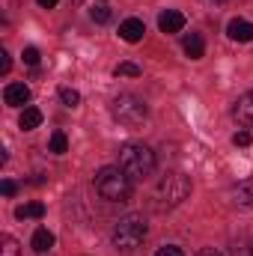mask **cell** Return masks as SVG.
Here are the masks:
<instances>
[{
    "label": "cell",
    "mask_w": 253,
    "mask_h": 256,
    "mask_svg": "<svg viewBox=\"0 0 253 256\" xmlns=\"http://www.w3.org/2000/svg\"><path fill=\"white\" fill-rule=\"evenodd\" d=\"M250 131H248V128H244V131H236V134H232V143H236V146H242V149H244V146H250Z\"/></svg>",
    "instance_id": "cell-21"
},
{
    "label": "cell",
    "mask_w": 253,
    "mask_h": 256,
    "mask_svg": "<svg viewBox=\"0 0 253 256\" xmlns=\"http://www.w3.org/2000/svg\"><path fill=\"white\" fill-rule=\"evenodd\" d=\"M155 256H185V254H182L179 248H173V244H167V248H161V250H158Z\"/></svg>",
    "instance_id": "cell-24"
},
{
    "label": "cell",
    "mask_w": 253,
    "mask_h": 256,
    "mask_svg": "<svg viewBox=\"0 0 253 256\" xmlns=\"http://www.w3.org/2000/svg\"><path fill=\"white\" fill-rule=\"evenodd\" d=\"M60 102H63L66 108H78V104H80V92L72 90V86H63V90H60Z\"/></svg>",
    "instance_id": "cell-18"
},
{
    "label": "cell",
    "mask_w": 253,
    "mask_h": 256,
    "mask_svg": "<svg viewBox=\"0 0 253 256\" xmlns=\"http://www.w3.org/2000/svg\"><path fill=\"white\" fill-rule=\"evenodd\" d=\"M18 126L24 128V131L39 128V126H42V110H39V108H24V114L18 116Z\"/></svg>",
    "instance_id": "cell-13"
},
{
    "label": "cell",
    "mask_w": 253,
    "mask_h": 256,
    "mask_svg": "<svg viewBox=\"0 0 253 256\" xmlns=\"http://www.w3.org/2000/svg\"><path fill=\"white\" fill-rule=\"evenodd\" d=\"M0 191H3V196H15V194H18V185H15L12 179H3V182H0Z\"/></svg>",
    "instance_id": "cell-23"
},
{
    "label": "cell",
    "mask_w": 253,
    "mask_h": 256,
    "mask_svg": "<svg viewBox=\"0 0 253 256\" xmlns=\"http://www.w3.org/2000/svg\"><path fill=\"white\" fill-rule=\"evenodd\" d=\"M48 149H51L54 155H63V152H68V137H66L63 131H54V134H51V143H48Z\"/></svg>",
    "instance_id": "cell-16"
},
{
    "label": "cell",
    "mask_w": 253,
    "mask_h": 256,
    "mask_svg": "<svg viewBox=\"0 0 253 256\" xmlns=\"http://www.w3.org/2000/svg\"><path fill=\"white\" fill-rule=\"evenodd\" d=\"M96 191L98 196L110 200V202H126L131 196V176L116 164V167H102L96 173Z\"/></svg>",
    "instance_id": "cell-1"
},
{
    "label": "cell",
    "mask_w": 253,
    "mask_h": 256,
    "mask_svg": "<svg viewBox=\"0 0 253 256\" xmlns=\"http://www.w3.org/2000/svg\"><path fill=\"white\" fill-rule=\"evenodd\" d=\"M236 202L253 208V182H242V185L236 188Z\"/></svg>",
    "instance_id": "cell-15"
},
{
    "label": "cell",
    "mask_w": 253,
    "mask_h": 256,
    "mask_svg": "<svg viewBox=\"0 0 253 256\" xmlns=\"http://www.w3.org/2000/svg\"><path fill=\"white\" fill-rule=\"evenodd\" d=\"M42 214H45V206L42 202H24V206L15 208V218L18 220H24V218H42Z\"/></svg>",
    "instance_id": "cell-14"
},
{
    "label": "cell",
    "mask_w": 253,
    "mask_h": 256,
    "mask_svg": "<svg viewBox=\"0 0 253 256\" xmlns=\"http://www.w3.org/2000/svg\"><path fill=\"white\" fill-rule=\"evenodd\" d=\"M3 102L9 104V108H21V104H27L30 102V86L27 84H6L3 86Z\"/></svg>",
    "instance_id": "cell-6"
},
{
    "label": "cell",
    "mask_w": 253,
    "mask_h": 256,
    "mask_svg": "<svg viewBox=\"0 0 253 256\" xmlns=\"http://www.w3.org/2000/svg\"><path fill=\"white\" fill-rule=\"evenodd\" d=\"M143 33H146V24L140 21V18H126L122 24H120V39L122 42H140L143 39Z\"/></svg>",
    "instance_id": "cell-8"
},
{
    "label": "cell",
    "mask_w": 253,
    "mask_h": 256,
    "mask_svg": "<svg viewBox=\"0 0 253 256\" xmlns=\"http://www.w3.org/2000/svg\"><path fill=\"white\" fill-rule=\"evenodd\" d=\"M120 167L126 170L131 179L152 176V170H155V152L146 143H126L120 149Z\"/></svg>",
    "instance_id": "cell-2"
},
{
    "label": "cell",
    "mask_w": 253,
    "mask_h": 256,
    "mask_svg": "<svg viewBox=\"0 0 253 256\" xmlns=\"http://www.w3.org/2000/svg\"><path fill=\"white\" fill-rule=\"evenodd\" d=\"M158 27H161V33H179L185 27V15L176 12V9H167V12L158 15Z\"/></svg>",
    "instance_id": "cell-10"
},
{
    "label": "cell",
    "mask_w": 253,
    "mask_h": 256,
    "mask_svg": "<svg viewBox=\"0 0 253 256\" xmlns=\"http://www.w3.org/2000/svg\"><path fill=\"white\" fill-rule=\"evenodd\" d=\"M114 74H116V78H140V66L137 63H120L114 68Z\"/></svg>",
    "instance_id": "cell-19"
},
{
    "label": "cell",
    "mask_w": 253,
    "mask_h": 256,
    "mask_svg": "<svg viewBox=\"0 0 253 256\" xmlns=\"http://www.w3.org/2000/svg\"><path fill=\"white\" fill-rule=\"evenodd\" d=\"M182 48H185V54H188L190 60H200V57L206 54V42H202V36H200V33H190V36H185Z\"/></svg>",
    "instance_id": "cell-12"
},
{
    "label": "cell",
    "mask_w": 253,
    "mask_h": 256,
    "mask_svg": "<svg viewBox=\"0 0 253 256\" xmlns=\"http://www.w3.org/2000/svg\"><path fill=\"white\" fill-rule=\"evenodd\" d=\"M9 66H12V60H9V54H6V51H0V72L6 74V72H9Z\"/></svg>",
    "instance_id": "cell-25"
},
{
    "label": "cell",
    "mask_w": 253,
    "mask_h": 256,
    "mask_svg": "<svg viewBox=\"0 0 253 256\" xmlns=\"http://www.w3.org/2000/svg\"><path fill=\"white\" fill-rule=\"evenodd\" d=\"M90 18H92L96 24H108V21H110V9H108L104 3H96V6L90 9Z\"/></svg>",
    "instance_id": "cell-17"
},
{
    "label": "cell",
    "mask_w": 253,
    "mask_h": 256,
    "mask_svg": "<svg viewBox=\"0 0 253 256\" xmlns=\"http://www.w3.org/2000/svg\"><path fill=\"white\" fill-rule=\"evenodd\" d=\"M232 116L244 128H253V90H248L244 96H238V102L232 108Z\"/></svg>",
    "instance_id": "cell-7"
},
{
    "label": "cell",
    "mask_w": 253,
    "mask_h": 256,
    "mask_svg": "<svg viewBox=\"0 0 253 256\" xmlns=\"http://www.w3.org/2000/svg\"><path fill=\"white\" fill-rule=\"evenodd\" d=\"M188 194H190V179L185 173H167L155 188V196H158L161 206H179Z\"/></svg>",
    "instance_id": "cell-5"
},
{
    "label": "cell",
    "mask_w": 253,
    "mask_h": 256,
    "mask_svg": "<svg viewBox=\"0 0 253 256\" xmlns=\"http://www.w3.org/2000/svg\"><path fill=\"white\" fill-rule=\"evenodd\" d=\"M110 116L120 122V126H143L146 122V116H149V108H146V102L143 98H137V96H131V92H120L114 102H110Z\"/></svg>",
    "instance_id": "cell-4"
},
{
    "label": "cell",
    "mask_w": 253,
    "mask_h": 256,
    "mask_svg": "<svg viewBox=\"0 0 253 256\" xmlns=\"http://www.w3.org/2000/svg\"><path fill=\"white\" fill-rule=\"evenodd\" d=\"M0 256H18V242L12 236H0Z\"/></svg>",
    "instance_id": "cell-20"
},
{
    "label": "cell",
    "mask_w": 253,
    "mask_h": 256,
    "mask_svg": "<svg viewBox=\"0 0 253 256\" xmlns=\"http://www.w3.org/2000/svg\"><path fill=\"white\" fill-rule=\"evenodd\" d=\"M24 63L27 66H39V48H24Z\"/></svg>",
    "instance_id": "cell-22"
},
{
    "label": "cell",
    "mask_w": 253,
    "mask_h": 256,
    "mask_svg": "<svg viewBox=\"0 0 253 256\" xmlns=\"http://www.w3.org/2000/svg\"><path fill=\"white\" fill-rule=\"evenodd\" d=\"M226 36H230L232 42H250L253 39V24L244 21V18H232V21L226 24Z\"/></svg>",
    "instance_id": "cell-9"
},
{
    "label": "cell",
    "mask_w": 253,
    "mask_h": 256,
    "mask_svg": "<svg viewBox=\"0 0 253 256\" xmlns=\"http://www.w3.org/2000/svg\"><path fill=\"white\" fill-rule=\"evenodd\" d=\"M143 238H146V220H143V214H126V218H120L116 226H114V232H110V242L120 250L140 248Z\"/></svg>",
    "instance_id": "cell-3"
},
{
    "label": "cell",
    "mask_w": 253,
    "mask_h": 256,
    "mask_svg": "<svg viewBox=\"0 0 253 256\" xmlns=\"http://www.w3.org/2000/svg\"><path fill=\"white\" fill-rule=\"evenodd\" d=\"M30 244H33V250H36V254H45V250H51V248H54V232H51V230H45V226H39V230L33 232V242H30Z\"/></svg>",
    "instance_id": "cell-11"
},
{
    "label": "cell",
    "mask_w": 253,
    "mask_h": 256,
    "mask_svg": "<svg viewBox=\"0 0 253 256\" xmlns=\"http://www.w3.org/2000/svg\"><path fill=\"white\" fill-rule=\"evenodd\" d=\"M196 256H220L214 248H202V250H196Z\"/></svg>",
    "instance_id": "cell-27"
},
{
    "label": "cell",
    "mask_w": 253,
    "mask_h": 256,
    "mask_svg": "<svg viewBox=\"0 0 253 256\" xmlns=\"http://www.w3.org/2000/svg\"><path fill=\"white\" fill-rule=\"evenodd\" d=\"M36 3H39V6H42V9H54V6H57V3H60V0H36Z\"/></svg>",
    "instance_id": "cell-26"
}]
</instances>
